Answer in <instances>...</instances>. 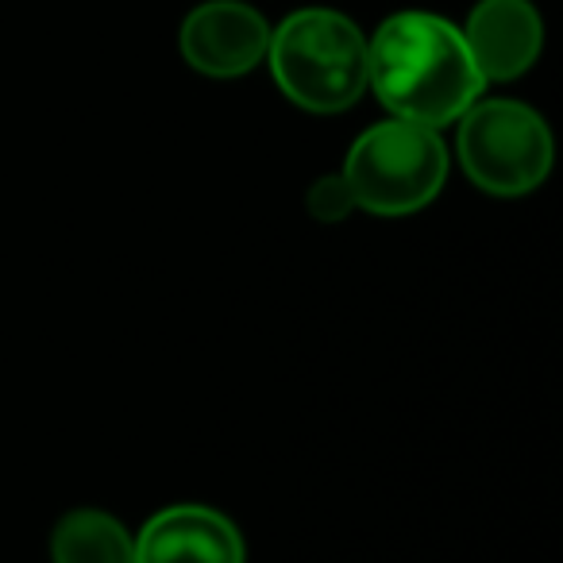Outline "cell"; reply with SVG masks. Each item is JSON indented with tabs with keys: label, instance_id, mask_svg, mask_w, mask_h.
<instances>
[{
	"label": "cell",
	"instance_id": "cell-1",
	"mask_svg": "<svg viewBox=\"0 0 563 563\" xmlns=\"http://www.w3.org/2000/svg\"><path fill=\"white\" fill-rule=\"evenodd\" d=\"M367 89L390 117L444 132L486 93V81L460 24L401 9L367 40Z\"/></svg>",
	"mask_w": 563,
	"mask_h": 563
},
{
	"label": "cell",
	"instance_id": "cell-2",
	"mask_svg": "<svg viewBox=\"0 0 563 563\" xmlns=\"http://www.w3.org/2000/svg\"><path fill=\"white\" fill-rule=\"evenodd\" d=\"M266 66L278 93L301 112L336 117L367 93V35L336 9H298L271 24Z\"/></svg>",
	"mask_w": 563,
	"mask_h": 563
},
{
	"label": "cell",
	"instance_id": "cell-3",
	"mask_svg": "<svg viewBox=\"0 0 563 563\" xmlns=\"http://www.w3.org/2000/svg\"><path fill=\"white\" fill-rule=\"evenodd\" d=\"M452 170V155L440 132L409 120L386 117L360 132L347 147L344 181L355 209L375 217H409L429 209Z\"/></svg>",
	"mask_w": 563,
	"mask_h": 563
},
{
	"label": "cell",
	"instance_id": "cell-4",
	"mask_svg": "<svg viewBox=\"0 0 563 563\" xmlns=\"http://www.w3.org/2000/svg\"><path fill=\"white\" fill-rule=\"evenodd\" d=\"M455 158L471 186H478L486 197H529L552 174V128L525 101L478 97L455 120Z\"/></svg>",
	"mask_w": 563,
	"mask_h": 563
},
{
	"label": "cell",
	"instance_id": "cell-5",
	"mask_svg": "<svg viewBox=\"0 0 563 563\" xmlns=\"http://www.w3.org/2000/svg\"><path fill=\"white\" fill-rule=\"evenodd\" d=\"M271 20L247 0H201L178 27V51L189 70L212 81H232L263 66Z\"/></svg>",
	"mask_w": 563,
	"mask_h": 563
},
{
	"label": "cell",
	"instance_id": "cell-6",
	"mask_svg": "<svg viewBox=\"0 0 563 563\" xmlns=\"http://www.w3.org/2000/svg\"><path fill=\"white\" fill-rule=\"evenodd\" d=\"M135 563H247V548L232 517L201 501H178L132 532Z\"/></svg>",
	"mask_w": 563,
	"mask_h": 563
},
{
	"label": "cell",
	"instance_id": "cell-7",
	"mask_svg": "<svg viewBox=\"0 0 563 563\" xmlns=\"http://www.w3.org/2000/svg\"><path fill=\"white\" fill-rule=\"evenodd\" d=\"M483 81H517L544 51V20L532 0H478L460 24Z\"/></svg>",
	"mask_w": 563,
	"mask_h": 563
},
{
	"label": "cell",
	"instance_id": "cell-8",
	"mask_svg": "<svg viewBox=\"0 0 563 563\" xmlns=\"http://www.w3.org/2000/svg\"><path fill=\"white\" fill-rule=\"evenodd\" d=\"M51 563H135L132 532L109 509H70L51 532Z\"/></svg>",
	"mask_w": 563,
	"mask_h": 563
},
{
	"label": "cell",
	"instance_id": "cell-9",
	"mask_svg": "<svg viewBox=\"0 0 563 563\" xmlns=\"http://www.w3.org/2000/svg\"><path fill=\"white\" fill-rule=\"evenodd\" d=\"M306 209H309V217L321 220V224H340V220L352 217L355 197H352V189H347L344 174H324V178H317L306 194Z\"/></svg>",
	"mask_w": 563,
	"mask_h": 563
}]
</instances>
